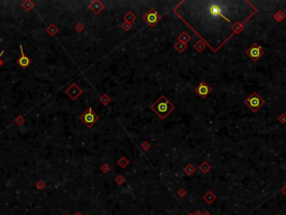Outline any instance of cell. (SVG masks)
I'll return each mask as SVG.
<instances>
[{"mask_svg":"<svg viewBox=\"0 0 286 215\" xmlns=\"http://www.w3.org/2000/svg\"><path fill=\"white\" fill-rule=\"evenodd\" d=\"M75 29H77V31H82L84 29V27H83L82 24H77V25H75Z\"/></svg>","mask_w":286,"mask_h":215,"instance_id":"cell-13","label":"cell"},{"mask_svg":"<svg viewBox=\"0 0 286 215\" xmlns=\"http://www.w3.org/2000/svg\"><path fill=\"white\" fill-rule=\"evenodd\" d=\"M47 31L50 33V35H51V36H54V35H55V34L57 33V31H58V29L56 28V26L52 24V25L50 26L48 28H47Z\"/></svg>","mask_w":286,"mask_h":215,"instance_id":"cell-9","label":"cell"},{"mask_svg":"<svg viewBox=\"0 0 286 215\" xmlns=\"http://www.w3.org/2000/svg\"><path fill=\"white\" fill-rule=\"evenodd\" d=\"M146 19H147L149 23H155V21L157 20V15H156V14H149V15L146 17Z\"/></svg>","mask_w":286,"mask_h":215,"instance_id":"cell-10","label":"cell"},{"mask_svg":"<svg viewBox=\"0 0 286 215\" xmlns=\"http://www.w3.org/2000/svg\"><path fill=\"white\" fill-rule=\"evenodd\" d=\"M21 6H23V8H24L25 10L29 11L31 9H33V7H34V2H31V1H29V0H27V1H24V2L21 4Z\"/></svg>","mask_w":286,"mask_h":215,"instance_id":"cell-8","label":"cell"},{"mask_svg":"<svg viewBox=\"0 0 286 215\" xmlns=\"http://www.w3.org/2000/svg\"><path fill=\"white\" fill-rule=\"evenodd\" d=\"M81 120L87 124L88 127H91L92 124L98 120V115L96 113L92 112L91 109H88L87 111L81 115Z\"/></svg>","mask_w":286,"mask_h":215,"instance_id":"cell-1","label":"cell"},{"mask_svg":"<svg viewBox=\"0 0 286 215\" xmlns=\"http://www.w3.org/2000/svg\"><path fill=\"white\" fill-rule=\"evenodd\" d=\"M222 8L219 4H212L211 7H210V14L212 16H222Z\"/></svg>","mask_w":286,"mask_h":215,"instance_id":"cell-5","label":"cell"},{"mask_svg":"<svg viewBox=\"0 0 286 215\" xmlns=\"http://www.w3.org/2000/svg\"><path fill=\"white\" fill-rule=\"evenodd\" d=\"M199 92H200V94L205 95V94L209 92V91H208V87L205 86V85H201V86L199 87Z\"/></svg>","mask_w":286,"mask_h":215,"instance_id":"cell-11","label":"cell"},{"mask_svg":"<svg viewBox=\"0 0 286 215\" xmlns=\"http://www.w3.org/2000/svg\"><path fill=\"white\" fill-rule=\"evenodd\" d=\"M2 54H4V52H1V53H0V57H1V55H2ZM2 64H4V62H2V61H1V60H0V66H1Z\"/></svg>","mask_w":286,"mask_h":215,"instance_id":"cell-16","label":"cell"},{"mask_svg":"<svg viewBox=\"0 0 286 215\" xmlns=\"http://www.w3.org/2000/svg\"><path fill=\"white\" fill-rule=\"evenodd\" d=\"M81 93H82V90L79 86H77L75 83H73L71 86H70L66 90V94L70 97H72L73 100H75V99H77V97H79Z\"/></svg>","mask_w":286,"mask_h":215,"instance_id":"cell-2","label":"cell"},{"mask_svg":"<svg viewBox=\"0 0 286 215\" xmlns=\"http://www.w3.org/2000/svg\"><path fill=\"white\" fill-rule=\"evenodd\" d=\"M169 104H167V102L166 101H164V100H161V102L157 104V112L162 115V117H164L166 113H167V111H169Z\"/></svg>","mask_w":286,"mask_h":215,"instance_id":"cell-4","label":"cell"},{"mask_svg":"<svg viewBox=\"0 0 286 215\" xmlns=\"http://www.w3.org/2000/svg\"><path fill=\"white\" fill-rule=\"evenodd\" d=\"M16 123H18V124H21V123L24 122V119H23V117H19V118H17L15 120Z\"/></svg>","mask_w":286,"mask_h":215,"instance_id":"cell-14","label":"cell"},{"mask_svg":"<svg viewBox=\"0 0 286 215\" xmlns=\"http://www.w3.org/2000/svg\"><path fill=\"white\" fill-rule=\"evenodd\" d=\"M103 5L100 2V1H93L91 5H90V9H91L93 12H99V11L102 9Z\"/></svg>","mask_w":286,"mask_h":215,"instance_id":"cell-7","label":"cell"},{"mask_svg":"<svg viewBox=\"0 0 286 215\" xmlns=\"http://www.w3.org/2000/svg\"><path fill=\"white\" fill-rule=\"evenodd\" d=\"M248 104H249L252 109H257V108L260 105V100H259L258 97H254L248 100Z\"/></svg>","mask_w":286,"mask_h":215,"instance_id":"cell-6","label":"cell"},{"mask_svg":"<svg viewBox=\"0 0 286 215\" xmlns=\"http://www.w3.org/2000/svg\"><path fill=\"white\" fill-rule=\"evenodd\" d=\"M250 53H251V56L252 57H257L258 55H259V51H258V49H255V48H252Z\"/></svg>","mask_w":286,"mask_h":215,"instance_id":"cell-12","label":"cell"},{"mask_svg":"<svg viewBox=\"0 0 286 215\" xmlns=\"http://www.w3.org/2000/svg\"><path fill=\"white\" fill-rule=\"evenodd\" d=\"M75 215H82V214H80V213H77V214H75Z\"/></svg>","mask_w":286,"mask_h":215,"instance_id":"cell-17","label":"cell"},{"mask_svg":"<svg viewBox=\"0 0 286 215\" xmlns=\"http://www.w3.org/2000/svg\"><path fill=\"white\" fill-rule=\"evenodd\" d=\"M37 187H38V190H43V188L45 187V184H44L43 182H39V183L37 184Z\"/></svg>","mask_w":286,"mask_h":215,"instance_id":"cell-15","label":"cell"},{"mask_svg":"<svg viewBox=\"0 0 286 215\" xmlns=\"http://www.w3.org/2000/svg\"><path fill=\"white\" fill-rule=\"evenodd\" d=\"M19 48H20V57L17 60V63H18V65H20L21 67H27L31 62V60L24 54V51H23V46H21V45L19 46Z\"/></svg>","mask_w":286,"mask_h":215,"instance_id":"cell-3","label":"cell"}]
</instances>
